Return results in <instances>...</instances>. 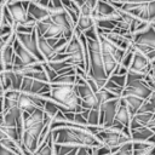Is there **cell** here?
<instances>
[{
    "mask_svg": "<svg viewBox=\"0 0 155 155\" xmlns=\"http://www.w3.org/2000/svg\"><path fill=\"white\" fill-rule=\"evenodd\" d=\"M103 1H108V2H115L116 0H103Z\"/></svg>",
    "mask_w": 155,
    "mask_h": 155,
    "instance_id": "obj_47",
    "label": "cell"
},
{
    "mask_svg": "<svg viewBox=\"0 0 155 155\" xmlns=\"http://www.w3.org/2000/svg\"><path fill=\"white\" fill-rule=\"evenodd\" d=\"M78 147L68 145V144H56L54 143V155H67L68 153L73 151Z\"/></svg>",
    "mask_w": 155,
    "mask_h": 155,
    "instance_id": "obj_30",
    "label": "cell"
},
{
    "mask_svg": "<svg viewBox=\"0 0 155 155\" xmlns=\"http://www.w3.org/2000/svg\"><path fill=\"white\" fill-rule=\"evenodd\" d=\"M47 21H48V27H47L46 33L42 36H45L46 39H59V38H63V35H64L63 28L59 27L58 24L53 23L50 18H47Z\"/></svg>",
    "mask_w": 155,
    "mask_h": 155,
    "instance_id": "obj_23",
    "label": "cell"
},
{
    "mask_svg": "<svg viewBox=\"0 0 155 155\" xmlns=\"http://www.w3.org/2000/svg\"><path fill=\"white\" fill-rule=\"evenodd\" d=\"M54 11H57V10L41 6V5L38 4L36 1H30V2H29V6H28V12H29V15H30L36 22H38V21L47 19Z\"/></svg>",
    "mask_w": 155,
    "mask_h": 155,
    "instance_id": "obj_12",
    "label": "cell"
},
{
    "mask_svg": "<svg viewBox=\"0 0 155 155\" xmlns=\"http://www.w3.org/2000/svg\"><path fill=\"white\" fill-rule=\"evenodd\" d=\"M153 90L145 84L144 80H136V81H130L126 84L122 96L125 94H133L137 97H140L143 99H148L151 94Z\"/></svg>",
    "mask_w": 155,
    "mask_h": 155,
    "instance_id": "obj_10",
    "label": "cell"
},
{
    "mask_svg": "<svg viewBox=\"0 0 155 155\" xmlns=\"http://www.w3.org/2000/svg\"><path fill=\"white\" fill-rule=\"evenodd\" d=\"M150 68H151V64H150L149 59L147 58V56L140 53V52H138V51H134L133 61H132L131 67L128 68V70L147 75L150 71Z\"/></svg>",
    "mask_w": 155,
    "mask_h": 155,
    "instance_id": "obj_11",
    "label": "cell"
},
{
    "mask_svg": "<svg viewBox=\"0 0 155 155\" xmlns=\"http://www.w3.org/2000/svg\"><path fill=\"white\" fill-rule=\"evenodd\" d=\"M16 39L30 53H33L39 62H46L45 58H44V56L41 54V52L39 50V46H38V34H36V30L35 29H34L33 33H29V34H25V33H16Z\"/></svg>",
    "mask_w": 155,
    "mask_h": 155,
    "instance_id": "obj_8",
    "label": "cell"
},
{
    "mask_svg": "<svg viewBox=\"0 0 155 155\" xmlns=\"http://www.w3.org/2000/svg\"><path fill=\"white\" fill-rule=\"evenodd\" d=\"M132 42L143 44L155 50V28L151 25V23L147 30L137 33V34H132Z\"/></svg>",
    "mask_w": 155,
    "mask_h": 155,
    "instance_id": "obj_13",
    "label": "cell"
},
{
    "mask_svg": "<svg viewBox=\"0 0 155 155\" xmlns=\"http://www.w3.org/2000/svg\"><path fill=\"white\" fill-rule=\"evenodd\" d=\"M38 4H40L41 6H45V7H50V8H53L52 7V4H51V0H38L36 1ZM56 10V8H54Z\"/></svg>",
    "mask_w": 155,
    "mask_h": 155,
    "instance_id": "obj_39",
    "label": "cell"
},
{
    "mask_svg": "<svg viewBox=\"0 0 155 155\" xmlns=\"http://www.w3.org/2000/svg\"><path fill=\"white\" fill-rule=\"evenodd\" d=\"M7 71H8V76H10V80H11V88L19 91L24 75L21 74L19 71H16V70H12V69L7 70Z\"/></svg>",
    "mask_w": 155,
    "mask_h": 155,
    "instance_id": "obj_24",
    "label": "cell"
},
{
    "mask_svg": "<svg viewBox=\"0 0 155 155\" xmlns=\"http://www.w3.org/2000/svg\"><path fill=\"white\" fill-rule=\"evenodd\" d=\"M85 36L87 39V50H88V71L87 75L92 78L98 86V88H102L108 80V75L104 69L103 64V56H102V46H101V40L98 36L97 27L94 25L93 28L86 30Z\"/></svg>",
    "mask_w": 155,
    "mask_h": 155,
    "instance_id": "obj_1",
    "label": "cell"
},
{
    "mask_svg": "<svg viewBox=\"0 0 155 155\" xmlns=\"http://www.w3.org/2000/svg\"><path fill=\"white\" fill-rule=\"evenodd\" d=\"M132 145H133V150H145L154 147L155 144H151L149 142H132Z\"/></svg>",
    "mask_w": 155,
    "mask_h": 155,
    "instance_id": "obj_35",
    "label": "cell"
},
{
    "mask_svg": "<svg viewBox=\"0 0 155 155\" xmlns=\"http://www.w3.org/2000/svg\"><path fill=\"white\" fill-rule=\"evenodd\" d=\"M34 155H54V140L52 133H50L48 138L38 147Z\"/></svg>",
    "mask_w": 155,
    "mask_h": 155,
    "instance_id": "obj_22",
    "label": "cell"
},
{
    "mask_svg": "<svg viewBox=\"0 0 155 155\" xmlns=\"http://www.w3.org/2000/svg\"><path fill=\"white\" fill-rule=\"evenodd\" d=\"M16 155H17V154H16Z\"/></svg>",
    "mask_w": 155,
    "mask_h": 155,
    "instance_id": "obj_49",
    "label": "cell"
},
{
    "mask_svg": "<svg viewBox=\"0 0 155 155\" xmlns=\"http://www.w3.org/2000/svg\"><path fill=\"white\" fill-rule=\"evenodd\" d=\"M61 105V111H75L80 113L84 110L81 107V99L78 94L75 85H58L51 84V90L47 96Z\"/></svg>",
    "mask_w": 155,
    "mask_h": 155,
    "instance_id": "obj_2",
    "label": "cell"
},
{
    "mask_svg": "<svg viewBox=\"0 0 155 155\" xmlns=\"http://www.w3.org/2000/svg\"><path fill=\"white\" fill-rule=\"evenodd\" d=\"M4 93H5V90H4L2 85H1V81H0V97H2V96H4Z\"/></svg>",
    "mask_w": 155,
    "mask_h": 155,
    "instance_id": "obj_43",
    "label": "cell"
},
{
    "mask_svg": "<svg viewBox=\"0 0 155 155\" xmlns=\"http://www.w3.org/2000/svg\"><path fill=\"white\" fill-rule=\"evenodd\" d=\"M76 91L81 99V107L84 109H99V104L96 97V92L92 90L90 84L84 76L78 75L76 78Z\"/></svg>",
    "mask_w": 155,
    "mask_h": 155,
    "instance_id": "obj_5",
    "label": "cell"
},
{
    "mask_svg": "<svg viewBox=\"0 0 155 155\" xmlns=\"http://www.w3.org/2000/svg\"><path fill=\"white\" fill-rule=\"evenodd\" d=\"M116 8L128 12L138 19L145 22H153L155 19V0L142 4H127V2H111Z\"/></svg>",
    "mask_w": 155,
    "mask_h": 155,
    "instance_id": "obj_3",
    "label": "cell"
},
{
    "mask_svg": "<svg viewBox=\"0 0 155 155\" xmlns=\"http://www.w3.org/2000/svg\"><path fill=\"white\" fill-rule=\"evenodd\" d=\"M51 90V82L50 81H42L38 80L30 76H24L21 86V92L29 93V94H40V96H47Z\"/></svg>",
    "mask_w": 155,
    "mask_h": 155,
    "instance_id": "obj_6",
    "label": "cell"
},
{
    "mask_svg": "<svg viewBox=\"0 0 155 155\" xmlns=\"http://www.w3.org/2000/svg\"><path fill=\"white\" fill-rule=\"evenodd\" d=\"M131 119H132V115H131L125 101L121 97V101H120V104H119V108H117V111H116V115H115V121L120 122L125 127H130Z\"/></svg>",
    "mask_w": 155,
    "mask_h": 155,
    "instance_id": "obj_18",
    "label": "cell"
},
{
    "mask_svg": "<svg viewBox=\"0 0 155 155\" xmlns=\"http://www.w3.org/2000/svg\"><path fill=\"white\" fill-rule=\"evenodd\" d=\"M18 107L19 109L23 111V113H33L34 110H36L39 107L35 104L34 99L31 98V96L29 93H24V92H21L19 93V97H18Z\"/></svg>",
    "mask_w": 155,
    "mask_h": 155,
    "instance_id": "obj_20",
    "label": "cell"
},
{
    "mask_svg": "<svg viewBox=\"0 0 155 155\" xmlns=\"http://www.w3.org/2000/svg\"><path fill=\"white\" fill-rule=\"evenodd\" d=\"M122 99L125 101L131 115L133 116L134 114H137V111L139 110V108L142 107V104L144 103L145 99L140 98V97H137V96H133V94H125V96H121Z\"/></svg>",
    "mask_w": 155,
    "mask_h": 155,
    "instance_id": "obj_21",
    "label": "cell"
},
{
    "mask_svg": "<svg viewBox=\"0 0 155 155\" xmlns=\"http://www.w3.org/2000/svg\"><path fill=\"white\" fill-rule=\"evenodd\" d=\"M35 24H36V21L35 19H30V21H28L25 23L17 24L15 27V31L16 33H25V34L33 33L34 29H35Z\"/></svg>",
    "mask_w": 155,
    "mask_h": 155,
    "instance_id": "obj_26",
    "label": "cell"
},
{
    "mask_svg": "<svg viewBox=\"0 0 155 155\" xmlns=\"http://www.w3.org/2000/svg\"><path fill=\"white\" fill-rule=\"evenodd\" d=\"M2 71H4V68H2V65H1V64H0V74H1V73H2Z\"/></svg>",
    "mask_w": 155,
    "mask_h": 155,
    "instance_id": "obj_46",
    "label": "cell"
},
{
    "mask_svg": "<svg viewBox=\"0 0 155 155\" xmlns=\"http://www.w3.org/2000/svg\"><path fill=\"white\" fill-rule=\"evenodd\" d=\"M111 155H133V145H132V140L122 144L114 154Z\"/></svg>",
    "mask_w": 155,
    "mask_h": 155,
    "instance_id": "obj_31",
    "label": "cell"
},
{
    "mask_svg": "<svg viewBox=\"0 0 155 155\" xmlns=\"http://www.w3.org/2000/svg\"><path fill=\"white\" fill-rule=\"evenodd\" d=\"M4 124V114H0V126Z\"/></svg>",
    "mask_w": 155,
    "mask_h": 155,
    "instance_id": "obj_45",
    "label": "cell"
},
{
    "mask_svg": "<svg viewBox=\"0 0 155 155\" xmlns=\"http://www.w3.org/2000/svg\"><path fill=\"white\" fill-rule=\"evenodd\" d=\"M153 0H116L115 2H127V4H142V2H149Z\"/></svg>",
    "mask_w": 155,
    "mask_h": 155,
    "instance_id": "obj_37",
    "label": "cell"
},
{
    "mask_svg": "<svg viewBox=\"0 0 155 155\" xmlns=\"http://www.w3.org/2000/svg\"><path fill=\"white\" fill-rule=\"evenodd\" d=\"M42 68H44V70H45V73H46V75H47V78H48L50 82H52V81L58 76L57 71H54V70L47 64V62H42Z\"/></svg>",
    "mask_w": 155,
    "mask_h": 155,
    "instance_id": "obj_34",
    "label": "cell"
},
{
    "mask_svg": "<svg viewBox=\"0 0 155 155\" xmlns=\"http://www.w3.org/2000/svg\"><path fill=\"white\" fill-rule=\"evenodd\" d=\"M74 1H75V4H76V5L79 6V8H80V6H81L82 4H85L87 0H74Z\"/></svg>",
    "mask_w": 155,
    "mask_h": 155,
    "instance_id": "obj_42",
    "label": "cell"
},
{
    "mask_svg": "<svg viewBox=\"0 0 155 155\" xmlns=\"http://www.w3.org/2000/svg\"><path fill=\"white\" fill-rule=\"evenodd\" d=\"M96 25V19L93 16H85V15H79V18L75 23L74 31L78 34L85 33L86 30L93 28Z\"/></svg>",
    "mask_w": 155,
    "mask_h": 155,
    "instance_id": "obj_19",
    "label": "cell"
},
{
    "mask_svg": "<svg viewBox=\"0 0 155 155\" xmlns=\"http://www.w3.org/2000/svg\"><path fill=\"white\" fill-rule=\"evenodd\" d=\"M104 88H107L108 91H110L111 93H114L115 96H117V97H121L122 96V92H124V88L122 87H120L119 85H116L115 82H113L111 80H107L105 81V84H104V86H103Z\"/></svg>",
    "mask_w": 155,
    "mask_h": 155,
    "instance_id": "obj_28",
    "label": "cell"
},
{
    "mask_svg": "<svg viewBox=\"0 0 155 155\" xmlns=\"http://www.w3.org/2000/svg\"><path fill=\"white\" fill-rule=\"evenodd\" d=\"M96 97H97V101H98V104H99V108L103 103L110 101V99H114V98H117V96H115L114 93H111L110 91H108L107 88L102 87L99 88L97 92H96Z\"/></svg>",
    "mask_w": 155,
    "mask_h": 155,
    "instance_id": "obj_25",
    "label": "cell"
},
{
    "mask_svg": "<svg viewBox=\"0 0 155 155\" xmlns=\"http://www.w3.org/2000/svg\"><path fill=\"white\" fill-rule=\"evenodd\" d=\"M96 137L99 139V142L103 145L110 148L111 154H114L122 144L132 140L131 139V136L126 134L125 132H122V131H115V130H111L109 127H107V128L103 127V130L99 133H97Z\"/></svg>",
    "mask_w": 155,
    "mask_h": 155,
    "instance_id": "obj_4",
    "label": "cell"
},
{
    "mask_svg": "<svg viewBox=\"0 0 155 155\" xmlns=\"http://www.w3.org/2000/svg\"><path fill=\"white\" fill-rule=\"evenodd\" d=\"M92 155H111V150L110 148L101 144L98 147L92 148Z\"/></svg>",
    "mask_w": 155,
    "mask_h": 155,
    "instance_id": "obj_33",
    "label": "cell"
},
{
    "mask_svg": "<svg viewBox=\"0 0 155 155\" xmlns=\"http://www.w3.org/2000/svg\"><path fill=\"white\" fill-rule=\"evenodd\" d=\"M151 25H153V27H154V28H155V19H154V21H153V22H151Z\"/></svg>",
    "mask_w": 155,
    "mask_h": 155,
    "instance_id": "obj_48",
    "label": "cell"
},
{
    "mask_svg": "<svg viewBox=\"0 0 155 155\" xmlns=\"http://www.w3.org/2000/svg\"><path fill=\"white\" fill-rule=\"evenodd\" d=\"M38 46H39V50H40V52L44 56V58H45L46 62L52 61L54 58V56L57 54V52L51 46V44L48 42V40L45 36H42V35H38Z\"/></svg>",
    "mask_w": 155,
    "mask_h": 155,
    "instance_id": "obj_17",
    "label": "cell"
},
{
    "mask_svg": "<svg viewBox=\"0 0 155 155\" xmlns=\"http://www.w3.org/2000/svg\"><path fill=\"white\" fill-rule=\"evenodd\" d=\"M29 2H30V0H16V1H10L6 4L7 8L10 10V12L12 15V18H13L16 25L25 23L30 19H34L28 12Z\"/></svg>",
    "mask_w": 155,
    "mask_h": 155,
    "instance_id": "obj_7",
    "label": "cell"
},
{
    "mask_svg": "<svg viewBox=\"0 0 155 155\" xmlns=\"http://www.w3.org/2000/svg\"><path fill=\"white\" fill-rule=\"evenodd\" d=\"M51 4H52V7L56 10H63L64 8L61 0H51Z\"/></svg>",
    "mask_w": 155,
    "mask_h": 155,
    "instance_id": "obj_38",
    "label": "cell"
},
{
    "mask_svg": "<svg viewBox=\"0 0 155 155\" xmlns=\"http://www.w3.org/2000/svg\"><path fill=\"white\" fill-rule=\"evenodd\" d=\"M0 114H4V96L0 97Z\"/></svg>",
    "mask_w": 155,
    "mask_h": 155,
    "instance_id": "obj_41",
    "label": "cell"
},
{
    "mask_svg": "<svg viewBox=\"0 0 155 155\" xmlns=\"http://www.w3.org/2000/svg\"><path fill=\"white\" fill-rule=\"evenodd\" d=\"M78 149H79V148H76V149H74L73 151H70V153H68L67 155H75V154H76V151H78Z\"/></svg>",
    "mask_w": 155,
    "mask_h": 155,
    "instance_id": "obj_44",
    "label": "cell"
},
{
    "mask_svg": "<svg viewBox=\"0 0 155 155\" xmlns=\"http://www.w3.org/2000/svg\"><path fill=\"white\" fill-rule=\"evenodd\" d=\"M0 155H16V154L11 149H8V148H6V147L0 144Z\"/></svg>",
    "mask_w": 155,
    "mask_h": 155,
    "instance_id": "obj_36",
    "label": "cell"
},
{
    "mask_svg": "<svg viewBox=\"0 0 155 155\" xmlns=\"http://www.w3.org/2000/svg\"><path fill=\"white\" fill-rule=\"evenodd\" d=\"M13 50H15V54H16L24 64H34V63L39 62V61L35 58V56H34L33 53H30L17 39H16L15 42H13Z\"/></svg>",
    "mask_w": 155,
    "mask_h": 155,
    "instance_id": "obj_16",
    "label": "cell"
},
{
    "mask_svg": "<svg viewBox=\"0 0 155 155\" xmlns=\"http://www.w3.org/2000/svg\"><path fill=\"white\" fill-rule=\"evenodd\" d=\"M117 8L108 1H103V0H97V4L94 6V12H93V17L94 19H99V18H105L109 17L110 15H113Z\"/></svg>",
    "mask_w": 155,
    "mask_h": 155,
    "instance_id": "obj_15",
    "label": "cell"
},
{
    "mask_svg": "<svg viewBox=\"0 0 155 155\" xmlns=\"http://www.w3.org/2000/svg\"><path fill=\"white\" fill-rule=\"evenodd\" d=\"M133 54H134V50L131 47V48H128L127 51H126V53H125V56L122 57V59L120 61V65H122L124 68H126V69H128L130 67H131V63H132V61H133Z\"/></svg>",
    "mask_w": 155,
    "mask_h": 155,
    "instance_id": "obj_29",
    "label": "cell"
},
{
    "mask_svg": "<svg viewBox=\"0 0 155 155\" xmlns=\"http://www.w3.org/2000/svg\"><path fill=\"white\" fill-rule=\"evenodd\" d=\"M108 79H109V80H111L113 82H115L116 85H119V86H120V87H122V88H125V86H126V84H127V78H126V75L111 74Z\"/></svg>",
    "mask_w": 155,
    "mask_h": 155,
    "instance_id": "obj_32",
    "label": "cell"
},
{
    "mask_svg": "<svg viewBox=\"0 0 155 155\" xmlns=\"http://www.w3.org/2000/svg\"><path fill=\"white\" fill-rule=\"evenodd\" d=\"M87 124L90 126L101 125V109H90V113L87 116Z\"/></svg>",
    "mask_w": 155,
    "mask_h": 155,
    "instance_id": "obj_27",
    "label": "cell"
},
{
    "mask_svg": "<svg viewBox=\"0 0 155 155\" xmlns=\"http://www.w3.org/2000/svg\"><path fill=\"white\" fill-rule=\"evenodd\" d=\"M131 139L132 142H149L155 144V133L149 127L143 126L136 130H131Z\"/></svg>",
    "mask_w": 155,
    "mask_h": 155,
    "instance_id": "obj_14",
    "label": "cell"
},
{
    "mask_svg": "<svg viewBox=\"0 0 155 155\" xmlns=\"http://www.w3.org/2000/svg\"><path fill=\"white\" fill-rule=\"evenodd\" d=\"M120 101H121V97H117V98L110 99L101 105V108H99L101 109V126H103L104 128L111 126V124L114 122Z\"/></svg>",
    "mask_w": 155,
    "mask_h": 155,
    "instance_id": "obj_9",
    "label": "cell"
},
{
    "mask_svg": "<svg viewBox=\"0 0 155 155\" xmlns=\"http://www.w3.org/2000/svg\"><path fill=\"white\" fill-rule=\"evenodd\" d=\"M149 74H150V76L155 80V64H153L151 65V68H150V71H149Z\"/></svg>",
    "mask_w": 155,
    "mask_h": 155,
    "instance_id": "obj_40",
    "label": "cell"
}]
</instances>
